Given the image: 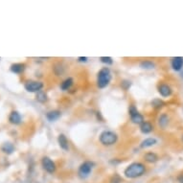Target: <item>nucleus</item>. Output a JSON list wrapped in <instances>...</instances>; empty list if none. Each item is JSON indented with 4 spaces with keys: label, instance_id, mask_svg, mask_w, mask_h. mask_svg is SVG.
Here are the masks:
<instances>
[{
    "label": "nucleus",
    "instance_id": "obj_1",
    "mask_svg": "<svg viewBox=\"0 0 183 183\" xmlns=\"http://www.w3.org/2000/svg\"><path fill=\"white\" fill-rule=\"evenodd\" d=\"M146 173V166L141 162H133L126 168L124 174L128 178H137L140 177Z\"/></svg>",
    "mask_w": 183,
    "mask_h": 183
},
{
    "label": "nucleus",
    "instance_id": "obj_2",
    "mask_svg": "<svg viewBox=\"0 0 183 183\" xmlns=\"http://www.w3.org/2000/svg\"><path fill=\"white\" fill-rule=\"evenodd\" d=\"M111 81V72L108 67H104L97 74V86L99 88H105Z\"/></svg>",
    "mask_w": 183,
    "mask_h": 183
},
{
    "label": "nucleus",
    "instance_id": "obj_3",
    "mask_svg": "<svg viewBox=\"0 0 183 183\" xmlns=\"http://www.w3.org/2000/svg\"><path fill=\"white\" fill-rule=\"evenodd\" d=\"M99 139H100V142L104 145V146H112V145H114L117 142L118 136L116 133H114L113 131H105L100 134Z\"/></svg>",
    "mask_w": 183,
    "mask_h": 183
},
{
    "label": "nucleus",
    "instance_id": "obj_4",
    "mask_svg": "<svg viewBox=\"0 0 183 183\" xmlns=\"http://www.w3.org/2000/svg\"><path fill=\"white\" fill-rule=\"evenodd\" d=\"M94 166V163L91 161H85L83 164H81V166L79 167V177L82 178H86L88 175L90 174V173L92 172Z\"/></svg>",
    "mask_w": 183,
    "mask_h": 183
},
{
    "label": "nucleus",
    "instance_id": "obj_5",
    "mask_svg": "<svg viewBox=\"0 0 183 183\" xmlns=\"http://www.w3.org/2000/svg\"><path fill=\"white\" fill-rule=\"evenodd\" d=\"M25 89L28 91V92H39L43 87V83L41 82H37V81H29L25 83Z\"/></svg>",
    "mask_w": 183,
    "mask_h": 183
},
{
    "label": "nucleus",
    "instance_id": "obj_6",
    "mask_svg": "<svg viewBox=\"0 0 183 183\" xmlns=\"http://www.w3.org/2000/svg\"><path fill=\"white\" fill-rule=\"evenodd\" d=\"M41 164H42L43 169L47 172L49 174H53L55 173L57 170V166L55 162L53 161L51 158L47 157V156H44L42 157V160H41Z\"/></svg>",
    "mask_w": 183,
    "mask_h": 183
},
{
    "label": "nucleus",
    "instance_id": "obj_7",
    "mask_svg": "<svg viewBox=\"0 0 183 183\" xmlns=\"http://www.w3.org/2000/svg\"><path fill=\"white\" fill-rule=\"evenodd\" d=\"M171 65L174 71H180L183 68V58L182 57H174L171 60Z\"/></svg>",
    "mask_w": 183,
    "mask_h": 183
},
{
    "label": "nucleus",
    "instance_id": "obj_8",
    "mask_svg": "<svg viewBox=\"0 0 183 183\" xmlns=\"http://www.w3.org/2000/svg\"><path fill=\"white\" fill-rule=\"evenodd\" d=\"M158 92L162 97H170L172 93H173V90H172L170 85L162 83V85L158 86Z\"/></svg>",
    "mask_w": 183,
    "mask_h": 183
},
{
    "label": "nucleus",
    "instance_id": "obj_9",
    "mask_svg": "<svg viewBox=\"0 0 183 183\" xmlns=\"http://www.w3.org/2000/svg\"><path fill=\"white\" fill-rule=\"evenodd\" d=\"M58 142H59L60 147L62 148L63 151H69V142H68L66 136L64 135V134H60L59 135Z\"/></svg>",
    "mask_w": 183,
    "mask_h": 183
},
{
    "label": "nucleus",
    "instance_id": "obj_10",
    "mask_svg": "<svg viewBox=\"0 0 183 183\" xmlns=\"http://www.w3.org/2000/svg\"><path fill=\"white\" fill-rule=\"evenodd\" d=\"M140 131L144 134H148V133H151L154 131V126L151 125V122L144 121V123L140 125Z\"/></svg>",
    "mask_w": 183,
    "mask_h": 183
},
{
    "label": "nucleus",
    "instance_id": "obj_11",
    "mask_svg": "<svg viewBox=\"0 0 183 183\" xmlns=\"http://www.w3.org/2000/svg\"><path fill=\"white\" fill-rule=\"evenodd\" d=\"M9 121L11 124H14V125H18L21 123V116L20 114L18 113L16 110H14V111L11 112L10 116H9Z\"/></svg>",
    "mask_w": 183,
    "mask_h": 183
},
{
    "label": "nucleus",
    "instance_id": "obj_12",
    "mask_svg": "<svg viewBox=\"0 0 183 183\" xmlns=\"http://www.w3.org/2000/svg\"><path fill=\"white\" fill-rule=\"evenodd\" d=\"M157 143V140L154 137H149V138H146L145 140H143L140 144V147L142 149H147V148H151L152 146Z\"/></svg>",
    "mask_w": 183,
    "mask_h": 183
},
{
    "label": "nucleus",
    "instance_id": "obj_13",
    "mask_svg": "<svg viewBox=\"0 0 183 183\" xmlns=\"http://www.w3.org/2000/svg\"><path fill=\"white\" fill-rule=\"evenodd\" d=\"M169 124V116L166 113H163L158 118V126L161 128H165Z\"/></svg>",
    "mask_w": 183,
    "mask_h": 183
},
{
    "label": "nucleus",
    "instance_id": "obj_14",
    "mask_svg": "<svg viewBox=\"0 0 183 183\" xmlns=\"http://www.w3.org/2000/svg\"><path fill=\"white\" fill-rule=\"evenodd\" d=\"M25 70V64L24 63H14L11 66V71L14 74H20Z\"/></svg>",
    "mask_w": 183,
    "mask_h": 183
},
{
    "label": "nucleus",
    "instance_id": "obj_15",
    "mask_svg": "<svg viewBox=\"0 0 183 183\" xmlns=\"http://www.w3.org/2000/svg\"><path fill=\"white\" fill-rule=\"evenodd\" d=\"M144 159H145V161H147L149 163H155L158 160V155L156 154L155 152L150 151V152H147V154H145Z\"/></svg>",
    "mask_w": 183,
    "mask_h": 183
},
{
    "label": "nucleus",
    "instance_id": "obj_16",
    "mask_svg": "<svg viewBox=\"0 0 183 183\" xmlns=\"http://www.w3.org/2000/svg\"><path fill=\"white\" fill-rule=\"evenodd\" d=\"M74 83V80L72 78H67L65 79L64 81L60 83V89L63 90V91H66V90H69L71 88V86L73 85Z\"/></svg>",
    "mask_w": 183,
    "mask_h": 183
},
{
    "label": "nucleus",
    "instance_id": "obj_17",
    "mask_svg": "<svg viewBox=\"0 0 183 183\" xmlns=\"http://www.w3.org/2000/svg\"><path fill=\"white\" fill-rule=\"evenodd\" d=\"M60 117V110H51V111H49L46 114V118L50 122L58 120Z\"/></svg>",
    "mask_w": 183,
    "mask_h": 183
},
{
    "label": "nucleus",
    "instance_id": "obj_18",
    "mask_svg": "<svg viewBox=\"0 0 183 183\" xmlns=\"http://www.w3.org/2000/svg\"><path fill=\"white\" fill-rule=\"evenodd\" d=\"M36 99H37V102L41 103V104H44V103H46L48 101L47 94L43 90H40V91H39V92H37V94H36Z\"/></svg>",
    "mask_w": 183,
    "mask_h": 183
},
{
    "label": "nucleus",
    "instance_id": "obj_19",
    "mask_svg": "<svg viewBox=\"0 0 183 183\" xmlns=\"http://www.w3.org/2000/svg\"><path fill=\"white\" fill-rule=\"evenodd\" d=\"M131 122L133 124H136V125H141L142 123H144V117L142 114H140L139 112L136 113L135 115H133L131 117Z\"/></svg>",
    "mask_w": 183,
    "mask_h": 183
},
{
    "label": "nucleus",
    "instance_id": "obj_20",
    "mask_svg": "<svg viewBox=\"0 0 183 183\" xmlns=\"http://www.w3.org/2000/svg\"><path fill=\"white\" fill-rule=\"evenodd\" d=\"M154 66H155L154 62H151V60H143L140 63V67L143 68V69H154Z\"/></svg>",
    "mask_w": 183,
    "mask_h": 183
},
{
    "label": "nucleus",
    "instance_id": "obj_21",
    "mask_svg": "<svg viewBox=\"0 0 183 183\" xmlns=\"http://www.w3.org/2000/svg\"><path fill=\"white\" fill-rule=\"evenodd\" d=\"M14 151V145L11 143H5L2 146V151H4L5 154H11Z\"/></svg>",
    "mask_w": 183,
    "mask_h": 183
},
{
    "label": "nucleus",
    "instance_id": "obj_22",
    "mask_svg": "<svg viewBox=\"0 0 183 183\" xmlns=\"http://www.w3.org/2000/svg\"><path fill=\"white\" fill-rule=\"evenodd\" d=\"M164 105H165V103H164L162 100H160V99H154V100L151 102V105L156 109L163 108Z\"/></svg>",
    "mask_w": 183,
    "mask_h": 183
},
{
    "label": "nucleus",
    "instance_id": "obj_23",
    "mask_svg": "<svg viewBox=\"0 0 183 183\" xmlns=\"http://www.w3.org/2000/svg\"><path fill=\"white\" fill-rule=\"evenodd\" d=\"M100 60L103 63L106 64V65H110V64L113 63V60L112 58H110V57H101Z\"/></svg>",
    "mask_w": 183,
    "mask_h": 183
},
{
    "label": "nucleus",
    "instance_id": "obj_24",
    "mask_svg": "<svg viewBox=\"0 0 183 183\" xmlns=\"http://www.w3.org/2000/svg\"><path fill=\"white\" fill-rule=\"evenodd\" d=\"M122 178L118 174H114L113 177L110 179V183H121Z\"/></svg>",
    "mask_w": 183,
    "mask_h": 183
},
{
    "label": "nucleus",
    "instance_id": "obj_25",
    "mask_svg": "<svg viewBox=\"0 0 183 183\" xmlns=\"http://www.w3.org/2000/svg\"><path fill=\"white\" fill-rule=\"evenodd\" d=\"M128 112H129V115H131V117L133 115H135L136 113H138V110H137V108L134 105H131L128 108Z\"/></svg>",
    "mask_w": 183,
    "mask_h": 183
},
{
    "label": "nucleus",
    "instance_id": "obj_26",
    "mask_svg": "<svg viewBox=\"0 0 183 183\" xmlns=\"http://www.w3.org/2000/svg\"><path fill=\"white\" fill-rule=\"evenodd\" d=\"M122 85H123L124 88L127 90L128 89V87L131 86V82H128V81H124L123 83H122Z\"/></svg>",
    "mask_w": 183,
    "mask_h": 183
},
{
    "label": "nucleus",
    "instance_id": "obj_27",
    "mask_svg": "<svg viewBox=\"0 0 183 183\" xmlns=\"http://www.w3.org/2000/svg\"><path fill=\"white\" fill-rule=\"evenodd\" d=\"M78 60H79V62H87V58H86V57H80Z\"/></svg>",
    "mask_w": 183,
    "mask_h": 183
},
{
    "label": "nucleus",
    "instance_id": "obj_28",
    "mask_svg": "<svg viewBox=\"0 0 183 183\" xmlns=\"http://www.w3.org/2000/svg\"><path fill=\"white\" fill-rule=\"evenodd\" d=\"M177 180L179 183H183V174H180V175H178V177H177Z\"/></svg>",
    "mask_w": 183,
    "mask_h": 183
},
{
    "label": "nucleus",
    "instance_id": "obj_29",
    "mask_svg": "<svg viewBox=\"0 0 183 183\" xmlns=\"http://www.w3.org/2000/svg\"><path fill=\"white\" fill-rule=\"evenodd\" d=\"M182 140H183V135H182Z\"/></svg>",
    "mask_w": 183,
    "mask_h": 183
}]
</instances>
